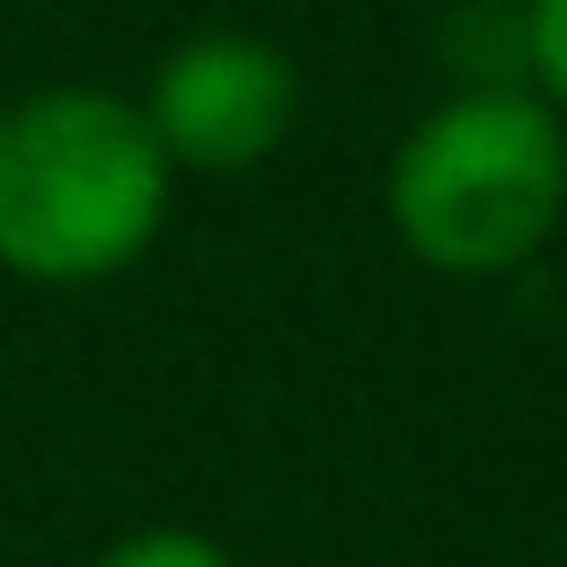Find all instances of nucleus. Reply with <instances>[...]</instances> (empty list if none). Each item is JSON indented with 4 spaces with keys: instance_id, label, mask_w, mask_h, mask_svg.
Masks as SVG:
<instances>
[{
    "instance_id": "obj_1",
    "label": "nucleus",
    "mask_w": 567,
    "mask_h": 567,
    "mask_svg": "<svg viewBox=\"0 0 567 567\" xmlns=\"http://www.w3.org/2000/svg\"><path fill=\"white\" fill-rule=\"evenodd\" d=\"M168 151L142 97L115 89H35L0 106V266L18 284H106L168 221Z\"/></svg>"
},
{
    "instance_id": "obj_2",
    "label": "nucleus",
    "mask_w": 567,
    "mask_h": 567,
    "mask_svg": "<svg viewBox=\"0 0 567 567\" xmlns=\"http://www.w3.org/2000/svg\"><path fill=\"white\" fill-rule=\"evenodd\" d=\"M390 230L434 275H514L567 213V115L540 89H461L390 151Z\"/></svg>"
},
{
    "instance_id": "obj_3",
    "label": "nucleus",
    "mask_w": 567,
    "mask_h": 567,
    "mask_svg": "<svg viewBox=\"0 0 567 567\" xmlns=\"http://www.w3.org/2000/svg\"><path fill=\"white\" fill-rule=\"evenodd\" d=\"M292 106H301L292 62L266 35H239V27L186 35L151 71V97H142L168 168H195V177H239V168L275 159L284 133H292Z\"/></svg>"
},
{
    "instance_id": "obj_4",
    "label": "nucleus",
    "mask_w": 567,
    "mask_h": 567,
    "mask_svg": "<svg viewBox=\"0 0 567 567\" xmlns=\"http://www.w3.org/2000/svg\"><path fill=\"white\" fill-rule=\"evenodd\" d=\"M89 567H230V549L204 540V532H186V523H142V532L106 540Z\"/></svg>"
},
{
    "instance_id": "obj_5",
    "label": "nucleus",
    "mask_w": 567,
    "mask_h": 567,
    "mask_svg": "<svg viewBox=\"0 0 567 567\" xmlns=\"http://www.w3.org/2000/svg\"><path fill=\"white\" fill-rule=\"evenodd\" d=\"M523 62L532 89L567 115V0H523Z\"/></svg>"
}]
</instances>
